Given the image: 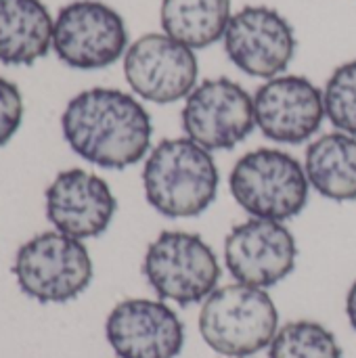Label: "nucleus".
<instances>
[{
  "instance_id": "1",
  "label": "nucleus",
  "mask_w": 356,
  "mask_h": 358,
  "mask_svg": "<svg viewBox=\"0 0 356 358\" xmlns=\"http://www.w3.org/2000/svg\"><path fill=\"white\" fill-rule=\"evenodd\" d=\"M61 130L71 151L88 164L124 170L151 151L153 122L132 94L118 88H90L67 103Z\"/></svg>"
},
{
  "instance_id": "2",
  "label": "nucleus",
  "mask_w": 356,
  "mask_h": 358,
  "mask_svg": "<svg viewBox=\"0 0 356 358\" xmlns=\"http://www.w3.org/2000/svg\"><path fill=\"white\" fill-rule=\"evenodd\" d=\"M220 172L212 151L191 138H164L143 168L149 206L166 218H195L216 199Z\"/></svg>"
},
{
  "instance_id": "3",
  "label": "nucleus",
  "mask_w": 356,
  "mask_h": 358,
  "mask_svg": "<svg viewBox=\"0 0 356 358\" xmlns=\"http://www.w3.org/2000/svg\"><path fill=\"white\" fill-rule=\"evenodd\" d=\"M279 313L266 289L233 283L214 289L199 313V334L218 355L248 358L271 346Z\"/></svg>"
},
{
  "instance_id": "4",
  "label": "nucleus",
  "mask_w": 356,
  "mask_h": 358,
  "mask_svg": "<svg viewBox=\"0 0 356 358\" xmlns=\"http://www.w3.org/2000/svg\"><path fill=\"white\" fill-rule=\"evenodd\" d=\"M233 199L252 218L285 222L308 203L304 166L281 149H256L237 159L229 176Z\"/></svg>"
},
{
  "instance_id": "5",
  "label": "nucleus",
  "mask_w": 356,
  "mask_h": 358,
  "mask_svg": "<svg viewBox=\"0 0 356 358\" xmlns=\"http://www.w3.org/2000/svg\"><path fill=\"white\" fill-rule=\"evenodd\" d=\"M13 275L27 298L40 304H65L88 289L94 268L82 241L46 231L17 250Z\"/></svg>"
},
{
  "instance_id": "6",
  "label": "nucleus",
  "mask_w": 356,
  "mask_h": 358,
  "mask_svg": "<svg viewBox=\"0 0 356 358\" xmlns=\"http://www.w3.org/2000/svg\"><path fill=\"white\" fill-rule=\"evenodd\" d=\"M143 275L159 300L191 306L218 289L222 271L214 250L199 235L164 231L145 252Z\"/></svg>"
},
{
  "instance_id": "7",
  "label": "nucleus",
  "mask_w": 356,
  "mask_h": 358,
  "mask_svg": "<svg viewBox=\"0 0 356 358\" xmlns=\"http://www.w3.org/2000/svg\"><path fill=\"white\" fill-rule=\"evenodd\" d=\"M128 44L122 15L99 0L65 4L52 29L57 57L73 69H103L113 65Z\"/></svg>"
},
{
  "instance_id": "8",
  "label": "nucleus",
  "mask_w": 356,
  "mask_h": 358,
  "mask_svg": "<svg viewBox=\"0 0 356 358\" xmlns=\"http://www.w3.org/2000/svg\"><path fill=\"white\" fill-rule=\"evenodd\" d=\"M180 117L187 138L208 151H231L256 128L254 99L229 78L204 80L195 86Z\"/></svg>"
},
{
  "instance_id": "9",
  "label": "nucleus",
  "mask_w": 356,
  "mask_h": 358,
  "mask_svg": "<svg viewBox=\"0 0 356 358\" xmlns=\"http://www.w3.org/2000/svg\"><path fill=\"white\" fill-rule=\"evenodd\" d=\"M197 73L193 48L166 34H145L124 55V76L130 88L157 105L187 99L195 88Z\"/></svg>"
},
{
  "instance_id": "10",
  "label": "nucleus",
  "mask_w": 356,
  "mask_h": 358,
  "mask_svg": "<svg viewBox=\"0 0 356 358\" xmlns=\"http://www.w3.org/2000/svg\"><path fill=\"white\" fill-rule=\"evenodd\" d=\"M222 40L231 63L254 78H277L287 69L296 52L294 27L271 6H243L237 10Z\"/></svg>"
},
{
  "instance_id": "11",
  "label": "nucleus",
  "mask_w": 356,
  "mask_h": 358,
  "mask_svg": "<svg viewBox=\"0 0 356 358\" xmlns=\"http://www.w3.org/2000/svg\"><path fill=\"white\" fill-rule=\"evenodd\" d=\"M298 245L283 222L250 218L225 239V264L233 279L252 287H273L296 266Z\"/></svg>"
},
{
  "instance_id": "12",
  "label": "nucleus",
  "mask_w": 356,
  "mask_h": 358,
  "mask_svg": "<svg viewBox=\"0 0 356 358\" xmlns=\"http://www.w3.org/2000/svg\"><path fill=\"white\" fill-rule=\"evenodd\" d=\"M105 338L118 358H176L185 346V327L166 302L130 298L109 313Z\"/></svg>"
},
{
  "instance_id": "13",
  "label": "nucleus",
  "mask_w": 356,
  "mask_h": 358,
  "mask_svg": "<svg viewBox=\"0 0 356 358\" xmlns=\"http://www.w3.org/2000/svg\"><path fill=\"white\" fill-rule=\"evenodd\" d=\"M254 115L260 132L283 145L313 138L325 115L323 92L302 76H277L254 94Z\"/></svg>"
},
{
  "instance_id": "14",
  "label": "nucleus",
  "mask_w": 356,
  "mask_h": 358,
  "mask_svg": "<svg viewBox=\"0 0 356 358\" xmlns=\"http://www.w3.org/2000/svg\"><path fill=\"white\" fill-rule=\"evenodd\" d=\"M46 218L55 231L78 241L103 235L118 210L109 185L94 172L69 168L55 176L44 193Z\"/></svg>"
},
{
  "instance_id": "15",
  "label": "nucleus",
  "mask_w": 356,
  "mask_h": 358,
  "mask_svg": "<svg viewBox=\"0 0 356 358\" xmlns=\"http://www.w3.org/2000/svg\"><path fill=\"white\" fill-rule=\"evenodd\" d=\"M55 21L42 0H0V63L31 65L52 46Z\"/></svg>"
},
{
  "instance_id": "16",
  "label": "nucleus",
  "mask_w": 356,
  "mask_h": 358,
  "mask_svg": "<svg viewBox=\"0 0 356 358\" xmlns=\"http://www.w3.org/2000/svg\"><path fill=\"white\" fill-rule=\"evenodd\" d=\"M304 172L311 187L332 201L356 199V136L329 132L306 149Z\"/></svg>"
},
{
  "instance_id": "17",
  "label": "nucleus",
  "mask_w": 356,
  "mask_h": 358,
  "mask_svg": "<svg viewBox=\"0 0 356 358\" xmlns=\"http://www.w3.org/2000/svg\"><path fill=\"white\" fill-rule=\"evenodd\" d=\"M231 17V0H162L164 34L193 50L225 38Z\"/></svg>"
},
{
  "instance_id": "18",
  "label": "nucleus",
  "mask_w": 356,
  "mask_h": 358,
  "mask_svg": "<svg viewBox=\"0 0 356 358\" xmlns=\"http://www.w3.org/2000/svg\"><path fill=\"white\" fill-rule=\"evenodd\" d=\"M269 358H342L338 338L317 321L283 325L269 346Z\"/></svg>"
},
{
  "instance_id": "19",
  "label": "nucleus",
  "mask_w": 356,
  "mask_h": 358,
  "mask_svg": "<svg viewBox=\"0 0 356 358\" xmlns=\"http://www.w3.org/2000/svg\"><path fill=\"white\" fill-rule=\"evenodd\" d=\"M325 115L338 128L356 136V59L340 65L323 90Z\"/></svg>"
},
{
  "instance_id": "20",
  "label": "nucleus",
  "mask_w": 356,
  "mask_h": 358,
  "mask_svg": "<svg viewBox=\"0 0 356 358\" xmlns=\"http://www.w3.org/2000/svg\"><path fill=\"white\" fill-rule=\"evenodd\" d=\"M23 120V99L17 88L6 78H0V147H4L15 132L19 130Z\"/></svg>"
},
{
  "instance_id": "21",
  "label": "nucleus",
  "mask_w": 356,
  "mask_h": 358,
  "mask_svg": "<svg viewBox=\"0 0 356 358\" xmlns=\"http://www.w3.org/2000/svg\"><path fill=\"white\" fill-rule=\"evenodd\" d=\"M346 315H348L350 327L356 331V281L350 285L348 296H346Z\"/></svg>"
}]
</instances>
